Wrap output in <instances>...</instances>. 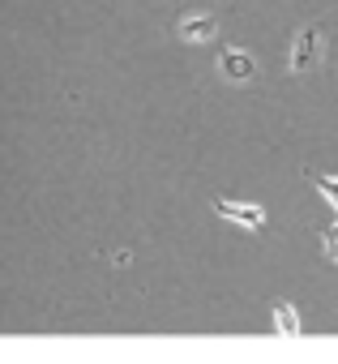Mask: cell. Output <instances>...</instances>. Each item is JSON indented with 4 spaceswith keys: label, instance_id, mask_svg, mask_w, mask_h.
<instances>
[{
    "label": "cell",
    "instance_id": "obj_1",
    "mask_svg": "<svg viewBox=\"0 0 338 364\" xmlns=\"http://www.w3.org/2000/svg\"><path fill=\"white\" fill-rule=\"evenodd\" d=\"M321 56H325V35H321L317 22H308V26L295 35V43H291V73H308V69H317Z\"/></svg>",
    "mask_w": 338,
    "mask_h": 364
},
{
    "label": "cell",
    "instance_id": "obj_2",
    "mask_svg": "<svg viewBox=\"0 0 338 364\" xmlns=\"http://www.w3.org/2000/svg\"><path fill=\"white\" fill-rule=\"evenodd\" d=\"M214 215L231 219V223L244 228V232H261V228H266V210H261V206H249V202H223V198H214Z\"/></svg>",
    "mask_w": 338,
    "mask_h": 364
},
{
    "label": "cell",
    "instance_id": "obj_3",
    "mask_svg": "<svg viewBox=\"0 0 338 364\" xmlns=\"http://www.w3.org/2000/svg\"><path fill=\"white\" fill-rule=\"evenodd\" d=\"M176 35H180L185 43H206V39L219 35V18H214V14H185V18L176 22Z\"/></svg>",
    "mask_w": 338,
    "mask_h": 364
},
{
    "label": "cell",
    "instance_id": "obj_4",
    "mask_svg": "<svg viewBox=\"0 0 338 364\" xmlns=\"http://www.w3.org/2000/svg\"><path fill=\"white\" fill-rule=\"evenodd\" d=\"M219 73H223L227 82H253L257 65H253V56H249V52H240V48H227V52L219 56Z\"/></svg>",
    "mask_w": 338,
    "mask_h": 364
},
{
    "label": "cell",
    "instance_id": "obj_5",
    "mask_svg": "<svg viewBox=\"0 0 338 364\" xmlns=\"http://www.w3.org/2000/svg\"><path fill=\"white\" fill-rule=\"evenodd\" d=\"M274 330L278 334H300V317L291 304H274Z\"/></svg>",
    "mask_w": 338,
    "mask_h": 364
},
{
    "label": "cell",
    "instance_id": "obj_6",
    "mask_svg": "<svg viewBox=\"0 0 338 364\" xmlns=\"http://www.w3.org/2000/svg\"><path fill=\"white\" fill-rule=\"evenodd\" d=\"M308 180H312V185H317V189H321L334 206H338V180H325V176H312V171H308Z\"/></svg>",
    "mask_w": 338,
    "mask_h": 364
},
{
    "label": "cell",
    "instance_id": "obj_7",
    "mask_svg": "<svg viewBox=\"0 0 338 364\" xmlns=\"http://www.w3.org/2000/svg\"><path fill=\"white\" fill-rule=\"evenodd\" d=\"M321 245H325V257H329V262H338V228H334V232H325V236H321Z\"/></svg>",
    "mask_w": 338,
    "mask_h": 364
}]
</instances>
